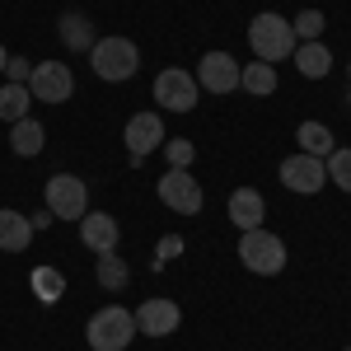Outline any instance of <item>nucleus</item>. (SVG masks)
Here are the masks:
<instances>
[{"label":"nucleus","instance_id":"nucleus-27","mask_svg":"<svg viewBox=\"0 0 351 351\" xmlns=\"http://www.w3.org/2000/svg\"><path fill=\"white\" fill-rule=\"evenodd\" d=\"M28 75H33V61H24V56L5 61V84H28Z\"/></svg>","mask_w":351,"mask_h":351},{"label":"nucleus","instance_id":"nucleus-29","mask_svg":"<svg viewBox=\"0 0 351 351\" xmlns=\"http://www.w3.org/2000/svg\"><path fill=\"white\" fill-rule=\"evenodd\" d=\"M52 211H33V216H28V225H33V234H38V230H47V225H52Z\"/></svg>","mask_w":351,"mask_h":351},{"label":"nucleus","instance_id":"nucleus-18","mask_svg":"<svg viewBox=\"0 0 351 351\" xmlns=\"http://www.w3.org/2000/svg\"><path fill=\"white\" fill-rule=\"evenodd\" d=\"M239 89L243 94H253V99H267V94H276V66H267V61H248V66H239Z\"/></svg>","mask_w":351,"mask_h":351},{"label":"nucleus","instance_id":"nucleus-13","mask_svg":"<svg viewBox=\"0 0 351 351\" xmlns=\"http://www.w3.org/2000/svg\"><path fill=\"white\" fill-rule=\"evenodd\" d=\"M117 239H122V225L112 216H104V211H84L80 216V243L89 248V253H117Z\"/></svg>","mask_w":351,"mask_h":351},{"label":"nucleus","instance_id":"nucleus-4","mask_svg":"<svg viewBox=\"0 0 351 351\" xmlns=\"http://www.w3.org/2000/svg\"><path fill=\"white\" fill-rule=\"evenodd\" d=\"M234 253H239V263L253 271V276H276V271L286 267V243L276 239L271 230H263V225H258V230H243Z\"/></svg>","mask_w":351,"mask_h":351},{"label":"nucleus","instance_id":"nucleus-6","mask_svg":"<svg viewBox=\"0 0 351 351\" xmlns=\"http://www.w3.org/2000/svg\"><path fill=\"white\" fill-rule=\"evenodd\" d=\"M43 197H47V211L56 220H80L89 211V188H84V178H75V173H52Z\"/></svg>","mask_w":351,"mask_h":351},{"label":"nucleus","instance_id":"nucleus-8","mask_svg":"<svg viewBox=\"0 0 351 351\" xmlns=\"http://www.w3.org/2000/svg\"><path fill=\"white\" fill-rule=\"evenodd\" d=\"M197 75H188L183 66H164L160 75H155V104L169 112H192L197 108Z\"/></svg>","mask_w":351,"mask_h":351},{"label":"nucleus","instance_id":"nucleus-14","mask_svg":"<svg viewBox=\"0 0 351 351\" xmlns=\"http://www.w3.org/2000/svg\"><path fill=\"white\" fill-rule=\"evenodd\" d=\"M225 216L234 220L239 230H258L263 216H267V202H263V192H258V188H234V192H230V211H225Z\"/></svg>","mask_w":351,"mask_h":351},{"label":"nucleus","instance_id":"nucleus-21","mask_svg":"<svg viewBox=\"0 0 351 351\" xmlns=\"http://www.w3.org/2000/svg\"><path fill=\"white\" fill-rule=\"evenodd\" d=\"M28 104H33V94H28V84H0V122H19L28 117Z\"/></svg>","mask_w":351,"mask_h":351},{"label":"nucleus","instance_id":"nucleus-7","mask_svg":"<svg viewBox=\"0 0 351 351\" xmlns=\"http://www.w3.org/2000/svg\"><path fill=\"white\" fill-rule=\"evenodd\" d=\"M28 94H33V104H71V94H75L71 66H61V61H38L33 75H28Z\"/></svg>","mask_w":351,"mask_h":351},{"label":"nucleus","instance_id":"nucleus-19","mask_svg":"<svg viewBox=\"0 0 351 351\" xmlns=\"http://www.w3.org/2000/svg\"><path fill=\"white\" fill-rule=\"evenodd\" d=\"M56 28H61V43H66L71 52H89V47L99 43V38H94V24H89V14H75V10H66Z\"/></svg>","mask_w":351,"mask_h":351},{"label":"nucleus","instance_id":"nucleus-9","mask_svg":"<svg viewBox=\"0 0 351 351\" xmlns=\"http://www.w3.org/2000/svg\"><path fill=\"white\" fill-rule=\"evenodd\" d=\"M276 178L291 192H300V197H314V192L328 188V169H324V160H314V155H291V160H281Z\"/></svg>","mask_w":351,"mask_h":351},{"label":"nucleus","instance_id":"nucleus-3","mask_svg":"<svg viewBox=\"0 0 351 351\" xmlns=\"http://www.w3.org/2000/svg\"><path fill=\"white\" fill-rule=\"evenodd\" d=\"M89 66H94L99 80L122 84V80H132L136 71H141V52H136L132 38H99V43L89 47Z\"/></svg>","mask_w":351,"mask_h":351},{"label":"nucleus","instance_id":"nucleus-26","mask_svg":"<svg viewBox=\"0 0 351 351\" xmlns=\"http://www.w3.org/2000/svg\"><path fill=\"white\" fill-rule=\"evenodd\" d=\"M164 155H169V169H192L197 145L192 141H164Z\"/></svg>","mask_w":351,"mask_h":351},{"label":"nucleus","instance_id":"nucleus-23","mask_svg":"<svg viewBox=\"0 0 351 351\" xmlns=\"http://www.w3.org/2000/svg\"><path fill=\"white\" fill-rule=\"evenodd\" d=\"M94 276H99V286H104V291H122V286L132 281V267H127V263H122L117 253H104Z\"/></svg>","mask_w":351,"mask_h":351},{"label":"nucleus","instance_id":"nucleus-2","mask_svg":"<svg viewBox=\"0 0 351 351\" xmlns=\"http://www.w3.org/2000/svg\"><path fill=\"white\" fill-rule=\"evenodd\" d=\"M136 337V314L122 304H104L89 324H84V342L94 351H127Z\"/></svg>","mask_w":351,"mask_h":351},{"label":"nucleus","instance_id":"nucleus-31","mask_svg":"<svg viewBox=\"0 0 351 351\" xmlns=\"http://www.w3.org/2000/svg\"><path fill=\"white\" fill-rule=\"evenodd\" d=\"M347 75H351V61H347Z\"/></svg>","mask_w":351,"mask_h":351},{"label":"nucleus","instance_id":"nucleus-10","mask_svg":"<svg viewBox=\"0 0 351 351\" xmlns=\"http://www.w3.org/2000/svg\"><path fill=\"white\" fill-rule=\"evenodd\" d=\"M122 141H127V150H132V164H141L150 150H160L164 141H169V136H164V117H160V112H150V108H145V112H132V117H127Z\"/></svg>","mask_w":351,"mask_h":351},{"label":"nucleus","instance_id":"nucleus-30","mask_svg":"<svg viewBox=\"0 0 351 351\" xmlns=\"http://www.w3.org/2000/svg\"><path fill=\"white\" fill-rule=\"evenodd\" d=\"M5 61H10V52H5V47H0V75H5Z\"/></svg>","mask_w":351,"mask_h":351},{"label":"nucleus","instance_id":"nucleus-15","mask_svg":"<svg viewBox=\"0 0 351 351\" xmlns=\"http://www.w3.org/2000/svg\"><path fill=\"white\" fill-rule=\"evenodd\" d=\"M28 243H33V225H28V216L0 206V253H24Z\"/></svg>","mask_w":351,"mask_h":351},{"label":"nucleus","instance_id":"nucleus-1","mask_svg":"<svg viewBox=\"0 0 351 351\" xmlns=\"http://www.w3.org/2000/svg\"><path fill=\"white\" fill-rule=\"evenodd\" d=\"M248 47H253L258 61L276 66V61L295 56V28H291V19L263 10V14H253V24H248Z\"/></svg>","mask_w":351,"mask_h":351},{"label":"nucleus","instance_id":"nucleus-17","mask_svg":"<svg viewBox=\"0 0 351 351\" xmlns=\"http://www.w3.org/2000/svg\"><path fill=\"white\" fill-rule=\"evenodd\" d=\"M291 61H295V71L304 80H324L328 71H332V52H328L324 43H300Z\"/></svg>","mask_w":351,"mask_h":351},{"label":"nucleus","instance_id":"nucleus-5","mask_svg":"<svg viewBox=\"0 0 351 351\" xmlns=\"http://www.w3.org/2000/svg\"><path fill=\"white\" fill-rule=\"evenodd\" d=\"M155 197H160L169 211H178V216H197L206 206V192H202V183L192 178L188 169H169L160 183H155Z\"/></svg>","mask_w":351,"mask_h":351},{"label":"nucleus","instance_id":"nucleus-25","mask_svg":"<svg viewBox=\"0 0 351 351\" xmlns=\"http://www.w3.org/2000/svg\"><path fill=\"white\" fill-rule=\"evenodd\" d=\"M291 28H295L300 43H319V33H324V10H300V19Z\"/></svg>","mask_w":351,"mask_h":351},{"label":"nucleus","instance_id":"nucleus-33","mask_svg":"<svg viewBox=\"0 0 351 351\" xmlns=\"http://www.w3.org/2000/svg\"><path fill=\"white\" fill-rule=\"evenodd\" d=\"M347 351H351V347H347Z\"/></svg>","mask_w":351,"mask_h":351},{"label":"nucleus","instance_id":"nucleus-16","mask_svg":"<svg viewBox=\"0 0 351 351\" xmlns=\"http://www.w3.org/2000/svg\"><path fill=\"white\" fill-rule=\"evenodd\" d=\"M43 145H47V132H43L38 117H19V122L10 127V150H14V155L33 160V155H43Z\"/></svg>","mask_w":351,"mask_h":351},{"label":"nucleus","instance_id":"nucleus-28","mask_svg":"<svg viewBox=\"0 0 351 351\" xmlns=\"http://www.w3.org/2000/svg\"><path fill=\"white\" fill-rule=\"evenodd\" d=\"M155 253H160V258H155V267H164V263H173V258L183 253V234H164Z\"/></svg>","mask_w":351,"mask_h":351},{"label":"nucleus","instance_id":"nucleus-22","mask_svg":"<svg viewBox=\"0 0 351 351\" xmlns=\"http://www.w3.org/2000/svg\"><path fill=\"white\" fill-rule=\"evenodd\" d=\"M28 286H33V295L43 300V304H56V300L66 295V276H61L56 267H33Z\"/></svg>","mask_w":351,"mask_h":351},{"label":"nucleus","instance_id":"nucleus-24","mask_svg":"<svg viewBox=\"0 0 351 351\" xmlns=\"http://www.w3.org/2000/svg\"><path fill=\"white\" fill-rule=\"evenodd\" d=\"M324 169H328V183H337L342 192H351V150H332L324 160Z\"/></svg>","mask_w":351,"mask_h":351},{"label":"nucleus","instance_id":"nucleus-12","mask_svg":"<svg viewBox=\"0 0 351 351\" xmlns=\"http://www.w3.org/2000/svg\"><path fill=\"white\" fill-rule=\"evenodd\" d=\"M132 314H136V332H145V337H169V332H178V324H183V309L173 300H145Z\"/></svg>","mask_w":351,"mask_h":351},{"label":"nucleus","instance_id":"nucleus-11","mask_svg":"<svg viewBox=\"0 0 351 351\" xmlns=\"http://www.w3.org/2000/svg\"><path fill=\"white\" fill-rule=\"evenodd\" d=\"M197 89H206V94H230V89H239V61L230 52H206L197 61Z\"/></svg>","mask_w":351,"mask_h":351},{"label":"nucleus","instance_id":"nucleus-20","mask_svg":"<svg viewBox=\"0 0 351 351\" xmlns=\"http://www.w3.org/2000/svg\"><path fill=\"white\" fill-rule=\"evenodd\" d=\"M300 155H314V160H328L332 150H337V141H332V132H328L324 122H300Z\"/></svg>","mask_w":351,"mask_h":351},{"label":"nucleus","instance_id":"nucleus-32","mask_svg":"<svg viewBox=\"0 0 351 351\" xmlns=\"http://www.w3.org/2000/svg\"><path fill=\"white\" fill-rule=\"evenodd\" d=\"M347 104H351V99H347Z\"/></svg>","mask_w":351,"mask_h":351}]
</instances>
